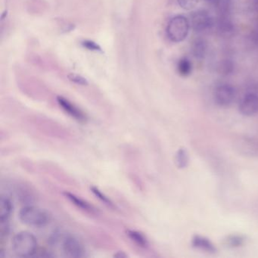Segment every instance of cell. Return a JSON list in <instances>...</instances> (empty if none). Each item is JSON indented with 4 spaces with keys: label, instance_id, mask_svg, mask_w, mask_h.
Returning <instances> with one entry per match:
<instances>
[{
    "label": "cell",
    "instance_id": "obj_19",
    "mask_svg": "<svg viewBox=\"0 0 258 258\" xmlns=\"http://www.w3.org/2000/svg\"><path fill=\"white\" fill-rule=\"evenodd\" d=\"M181 8L185 10H191L198 5L199 0H176Z\"/></svg>",
    "mask_w": 258,
    "mask_h": 258
},
{
    "label": "cell",
    "instance_id": "obj_23",
    "mask_svg": "<svg viewBox=\"0 0 258 258\" xmlns=\"http://www.w3.org/2000/svg\"><path fill=\"white\" fill-rule=\"evenodd\" d=\"M208 2L211 3V4H214L215 3H217L219 0H207Z\"/></svg>",
    "mask_w": 258,
    "mask_h": 258
},
{
    "label": "cell",
    "instance_id": "obj_21",
    "mask_svg": "<svg viewBox=\"0 0 258 258\" xmlns=\"http://www.w3.org/2000/svg\"><path fill=\"white\" fill-rule=\"evenodd\" d=\"M82 45L89 50L101 51V47L97 43L90 41V40H86V41L83 42Z\"/></svg>",
    "mask_w": 258,
    "mask_h": 258
},
{
    "label": "cell",
    "instance_id": "obj_17",
    "mask_svg": "<svg viewBox=\"0 0 258 258\" xmlns=\"http://www.w3.org/2000/svg\"><path fill=\"white\" fill-rule=\"evenodd\" d=\"M90 189H91L92 192L93 193V195H94L98 199H99L101 202H103L105 205H106L107 206L110 207V208H114V204L111 202V199H110L109 198L107 197V196H105L102 191H100L97 187H90Z\"/></svg>",
    "mask_w": 258,
    "mask_h": 258
},
{
    "label": "cell",
    "instance_id": "obj_4",
    "mask_svg": "<svg viewBox=\"0 0 258 258\" xmlns=\"http://www.w3.org/2000/svg\"><path fill=\"white\" fill-rule=\"evenodd\" d=\"M190 26L196 32H203L211 29L214 25V20L208 12L199 10L190 16Z\"/></svg>",
    "mask_w": 258,
    "mask_h": 258
},
{
    "label": "cell",
    "instance_id": "obj_13",
    "mask_svg": "<svg viewBox=\"0 0 258 258\" xmlns=\"http://www.w3.org/2000/svg\"><path fill=\"white\" fill-rule=\"evenodd\" d=\"M126 235L131 238V241L135 242L140 247H146L149 245V241L146 237L139 231L129 229L126 231Z\"/></svg>",
    "mask_w": 258,
    "mask_h": 258
},
{
    "label": "cell",
    "instance_id": "obj_8",
    "mask_svg": "<svg viewBox=\"0 0 258 258\" xmlns=\"http://www.w3.org/2000/svg\"><path fill=\"white\" fill-rule=\"evenodd\" d=\"M57 102H58L59 106L69 115L75 118V120H78L80 122H84L87 120V117H86L84 112L81 111L78 107L75 106L72 102H69L66 98L62 97V96H58L57 97Z\"/></svg>",
    "mask_w": 258,
    "mask_h": 258
},
{
    "label": "cell",
    "instance_id": "obj_2",
    "mask_svg": "<svg viewBox=\"0 0 258 258\" xmlns=\"http://www.w3.org/2000/svg\"><path fill=\"white\" fill-rule=\"evenodd\" d=\"M22 223L32 227H44L50 222V216L45 210L34 206H25L19 211Z\"/></svg>",
    "mask_w": 258,
    "mask_h": 258
},
{
    "label": "cell",
    "instance_id": "obj_7",
    "mask_svg": "<svg viewBox=\"0 0 258 258\" xmlns=\"http://www.w3.org/2000/svg\"><path fill=\"white\" fill-rule=\"evenodd\" d=\"M239 111L246 116L258 114V95L255 93L246 94L240 102Z\"/></svg>",
    "mask_w": 258,
    "mask_h": 258
},
{
    "label": "cell",
    "instance_id": "obj_16",
    "mask_svg": "<svg viewBox=\"0 0 258 258\" xmlns=\"http://www.w3.org/2000/svg\"><path fill=\"white\" fill-rule=\"evenodd\" d=\"M193 244L195 247H199L202 250H208V251H214V245L211 244V241L206 238L200 236H196L193 239Z\"/></svg>",
    "mask_w": 258,
    "mask_h": 258
},
{
    "label": "cell",
    "instance_id": "obj_5",
    "mask_svg": "<svg viewBox=\"0 0 258 258\" xmlns=\"http://www.w3.org/2000/svg\"><path fill=\"white\" fill-rule=\"evenodd\" d=\"M64 254L69 257H82L85 256L86 250L84 244L75 237L69 235L63 239L61 246Z\"/></svg>",
    "mask_w": 258,
    "mask_h": 258
},
{
    "label": "cell",
    "instance_id": "obj_3",
    "mask_svg": "<svg viewBox=\"0 0 258 258\" xmlns=\"http://www.w3.org/2000/svg\"><path fill=\"white\" fill-rule=\"evenodd\" d=\"M190 27L189 21L185 16H175L167 25V37L173 43H180L188 36Z\"/></svg>",
    "mask_w": 258,
    "mask_h": 258
},
{
    "label": "cell",
    "instance_id": "obj_22",
    "mask_svg": "<svg viewBox=\"0 0 258 258\" xmlns=\"http://www.w3.org/2000/svg\"><path fill=\"white\" fill-rule=\"evenodd\" d=\"M114 256H117V257H126V255L125 254L124 252L119 251L117 252V254L114 255Z\"/></svg>",
    "mask_w": 258,
    "mask_h": 258
},
{
    "label": "cell",
    "instance_id": "obj_14",
    "mask_svg": "<svg viewBox=\"0 0 258 258\" xmlns=\"http://www.w3.org/2000/svg\"><path fill=\"white\" fill-rule=\"evenodd\" d=\"M178 73L182 77H187L191 75L192 72V64L188 58H182L179 60L177 64Z\"/></svg>",
    "mask_w": 258,
    "mask_h": 258
},
{
    "label": "cell",
    "instance_id": "obj_20",
    "mask_svg": "<svg viewBox=\"0 0 258 258\" xmlns=\"http://www.w3.org/2000/svg\"><path fill=\"white\" fill-rule=\"evenodd\" d=\"M68 78L69 81L75 84H79V85L87 86L89 84L88 81L84 77L81 75H76V74L71 73L68 75Z\"/></svg>",
    "mask_w": 258,
    "mask_h": 258
},
{
    "label": "cell",
    "instance_id": "obj_10",
    "mask_svg": "<svg viewBox=\"0 0 258 258\" xmlns=\"http://www.w3.org/2000/svg\"><path fill=\"white\" fill-rule=\"evenodd\" d=\"M217 28L218 31L223 35H229L234 31V25L229 14L218 15Z\"/></svg>",
    "mask_w": 258,
    "mask_h": 258
},
{
    "label": "cell",
    "instance_id": "obj_11",
    "mask_svg": "<svg viewBox=\"0 0 258 258\" xmlns=\"http://www.w3.org/2000/svg\"><path fill=\"white\" fill-rule=\"evenodd\" d=\"M208 51V43L203 38H196L191 45V52L195 58L203 59L206 56Z\"/></svg>",
    "mask_w": 258,
    "mask_h": 258
},
{
    "label": "cell",
    "instance_id": "obj_9",
    "mask_svg": "<svg viewBox=\"0 0 258 258\" xmlns=\"http://www.w3.org/2000/svg\"><path fill=\"white\" fill-rule=\"evenodd\" d=\"M63 195H64V197H66V199H69V200L70 201L73 205L78 207V208H81L83 211H87V212L89 213H92V214H94V213L96 212V209L93 206V205H90V203L86 202L84 199L78 197L76 195L72 194V193L69 192V191H64V192L63 193Z\"/></svg>",
    "mask_w": 258,
    "mask_h": 258
},
{
    "label": "cell",
    "instance_id": "obj_18",
    "mask_svg": "<svg viewBox=\"0 0 258 258\" xmlns=\"http://www.w3.org/2000/svg\"><path fill=\"white\" fill-rule=\"evenodd\" d=\"M176 162L179 168L186 167L188 163V155L186 151L184 149H179L176 155Z\"/></svg>",
    "mask_w": 258,
    "mask_h": 258
},
{
    "label": "cell",
    "instance_id": "obj_6",
    "mask_svg": "<svg viewBox=\"0 0 258 258\" xmlns=\"http://www.w3.org/2000/svg\"><path fill=\"white\" fill-rule=\"evenodd\" d=\"M236 97L235 87L229 84H221L216 88L214 99L217 105L226 107L230 105Z\"/></svg>",
    "mask_w": 258,
    "mask_h": 258
},
{
    "label": "cell",
    "instance_id": "obj_15",
    "mask_svg": "<svg viewBox=\"0 0 258 258\" xmlns=\"http://www.w3.org/2000/svg\"><path fill=\"white\" fill-rule=\"evenodd\" d=\"M217 70L219 73L222 75H229L232 74V72L235 70V64L234 62L231 60L225 59L220 61L217 66Z\"/></svg>",
    "mask_w": 258,
    "mask_h": 258
},
{
    "label": "cell",
    "instance_id": "obj_12",
    "mask_svg": "<svg viewBox=\"0 0 258 258\" xmlns=\"http://www.w3.org/2000/svg\"><path fill=\"white\" fill-rule=\"evenodd\" d=\"M13 211L11 200L7 196H2L0 199V222L8 221Z\"/></svg>",
    "mask_w": 258,
    "mask_h": 258
},
{
    "label": "cell",
    "instance_id": "obj_1",
    "mask_svg": "<svg viewBox=\"0 0 258 258\" xmlns=\"http://www.w3.org/2000/svg\"><path fill=\"white\" fill-rule=\"evenodd\" d=\"M37 238L28 231H22L15 235L13 239V250L19 257L34 256L37 250Z\"/></svg>",
    "mask_w": 258,
    "mask_h": 258
}]
</instances>
